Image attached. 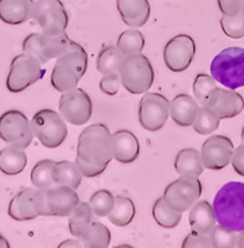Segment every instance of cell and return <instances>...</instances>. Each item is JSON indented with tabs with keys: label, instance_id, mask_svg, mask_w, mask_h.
<instances>
[{
	"label": "cell",
	"instance_id": "1",
	"mask_svg": "<svg viewBox=\"0 0 244 248\" xmlns=\"http://www.w3.org/2000/svg\"><path fill=\"white\" fill-rule=\"evenodd\" d=\"M212 209L218 225L237 233L244 231V183L225 184L214 196Z\"/></svg>",
	"mask_w": 244,
	"mask_h": 248
},
{
	"label": "cell",
	"instance_id": "2",
	"mask_svg": "<svg viewBox=\"0 0 244 248\" xmlns=\"http://www.w3.org/2000/svg\"><path fill=\"white\" fill-rule=\"evenodd\" d=\"M76 159L107 169L113 159V141L106 124H92L82 130L78 137Z\"/></svg>",
	"mask_w": 244,
	"mask_h": 248
},
{
	"label": "cell",
	"instance_id": "3",
	"mask_svg": "<svg viewBox=\"0 0 244 248\" xmlns=\"http://www.w3.org/2000/svg\"><path fill=\"white\" fill-rule=\"evenodd\" d=\"M88 66V55L79 44L71 41L67 50L57 57L51 75V85L59 92H66L78 85Z\"/></svg>",
	"mask_w": 244,
	"mask_h": 248
},
{
	"label": "cell",
	"instance_id": "4",
	"mask_svg": "<svg viewBox=\"0 0 244 248\" xmlns=\"http://www.w3.org/2000/svg\"><path fill=\"white\" fill-rule=\"evenodd\" d=\"M79 203L76 189L68 185H51L36 190V210L39 216H70Z\"/></svg>",
	"mask_w": 244,
	"mask_h": 248
},
{
	"label": "cell",
	"instance_id": "5",
	"mask_svg": "<svg viewBox=\"0 0 244 248\" xmlns=\"http://www.w3.org/2000/svg\"><path fill=\"white\" fill-rule=\"evenodd\" d=\"M211 75L222 86L237 90L244 87V48L228 47L211 62Z\"/></svg>",
	"mask_w": 244,
	"mask_h": 248
},
{
	"label": "cell",
	"instance_id": "6",
	"mask_svg": "<svg viewBox=\"0 0 244 248\" xmlns=\"http://www.w3.org/2000/svg\"><path fill=\"white\" fill-rule=\"evenodd\" d=\"M119 76L123 87L132 94H144L154 83L155 74L149 59L141 54L124 57Z\"/></svg>",
	"mask_w": 244,
	"mask_h": 248
},
{
	"label": "cell",
	"instance_id": "7",
	"mask_svg": "<svg viewBox=\"0 0 244 248\" xmlns=\"http://www.w3.org/2000/svg\"><path fill=\"white\" fill-rule=\"evenodd\" d=\"M31 129L46 148L60 147L67 138V125L61 114L52 109H42L31 119Z\"/></svg>",
	"mask_w": 244,
	"mask_h": 248
},
{
	"label": "cell",
	"instance_id": "8",
	"mask_svg": "<svg viewBox=\"0 0 244 248\" xmlns=\"http://www.w3.org/2000/svg\"><path fill=\"white\" fill-rule=\"evenodd\" d=\"M41 65L39 60L25 52L23 55H17L10 65V71L6 78V88L13 93H20L36 83L45 75V70Z\"/></svg>",
	"mask_w": 244,
	"mask_h": 248
},
{
	"label": "cell",
	"instance_id": "9",
	"mask_svg": "<svg viewBox=\"0 0 244 248\" xmlns=\"http://www.w3.org/2000/svg\"><path fill=\"white\" fill-rule=\"evenodd\" d=\"M71 44L70 37L66 32L60 35L30 34L23 43V50L25 54L34 56L41 63H46L50 60L57 59L68 48Z\"/></svg>",
	"mask_w": 244,
	"mask_h": 248
},
{
	"label": "cell",
	"instance_id": "10",
	"mask_svg": "<svg viewBox=\"0 0 244 248\" xmlns=\"http://www.w3.org/2000/svg\"><path fill=\"white\" fill-rule=\"evenodd\" d=\"M0 139L8 145L26 149L32 143L34 133L28 117L20 110H8L0 117Z\"/></svg>",
	"mask_w": 244,
	"mask_h": 248
},
{
	"label": "cell",
	"instance_id": "11",
	"mask_svg": "<svg viewBox=\"0 0 244 248\" xmlns=\"http://www.w3.org/2000/svg\"><path fill=\"white\" fill-rule=\"evenodd\" d=\"M202 194V184L196 176L183 175L165 189L163 198L172 209L179 212L190 210Z\"/></svg>",
	"mask_w": 244,
	"mask_h": 248
},
{
	"label": "cell",
	"instance_id": "12",
	"mask_svg": "<svg viewBox=\"0 0 244 248\" xmlns=\"http://www.w3.org/2000/svg\"><path fill=\"white\" fill-rule=\"evenodd\" d=\"M32 19L46 35L66 32L68 15L61 0H37L32 9Z\"/></svg>",
	"mask_w": 244,
	"mask_h": 248
},
{
	"label": "cell",
	"instance_id": "13",
	"mask_svg": "<svg viewBox=\"0 0 244 248\" xmlns=\"http://www.w3.org/2000/svg\"><path fill=\"white\" fill-rule=\"evenodd\" d=\"M60 114L72 125H83L92 117V99L82 88H72L62 93L59 102Z\"/></svg>",
	"mask_w": 244,
	"mask_h": 248
},
{
	"label": "cell",
	"instance_id": "14",
	"mask_svg": "<svg viewBox=\"0 0 244 248\" xmlns=\"http://www.w3.org/2000/svg\"><path fill=\"white\" fill-rule=\"evenodd\" d=\"M170 116V102L160 93L145 92L139 102V122L144 129L157 132Z\"/></svg>",
	"mask_w": 244,
	"mask_h": 248
},
{
	"label": "cell",
	"instance_id": "15",
	"mask_svg": "<svg viewBox=\"0 0 244 248\" xmlns=\"http://www.w3.org/2000/svg\"><path fill=\"white\" fill-rule=\"evenodd\" d=\"M196 54L195 40L186 34H180L168 40L164 48V62L172 72H183L192 63Z\"/></svg>",
	"mask_w": 244,
	"mask_h": 248
},
{
	"label": "cell",
	"instance_id": "16",
	"mask_svg": "<svg viewBox=\"0 0 244 248\" xmlns=\"http://www.w3.org/2000/svg\"><path fill=\"white\" fill-rule=\"evenodd\" d=\"M234 145L225 136H212L202 144L201 159L203 167L210 170H222L230 164Z\"/></svg>",
	"mask_w": 244,
	"mask_h": 248
},
{
	"label": "cell",
	"instance_id": "17",
	"mask_svg": "<svg viewBox=\"0 0 244 248\" xmlns=\"http://www.w3.org/2000/svg\"><path fill=\"white\" fill-rule=\"evenodd\" d=\"M205 106L221 119L234 118L244 109V99L234 90L217 87Z\"/></svg>",
	"mask_w": 244,
	"mask_h": 248
},
{
	"label": "cell",
	"instance_id": "18",
	"mask_svg": "<svg viewBox=\"0 0 244 248\" xmlns=\"http://www.w3.org/2000/svg\"><path fill=\"white\" fill-rule=\"evenodd\" d=\"M8 214L15 221L35 220L39 216L36 210V190L34 187L20 190L9 203Z\"/></svg>",
	"mask_w": 244,
	"mask_h": 248
},
{
	"label": "cell",
	"instance_id": "19",
	"mask_svg": "<svg viewBox=\"0 0 244 248\" xmlns=\"http://www.w3.org/2000/svg\"><path fill=\"white\" fill-rule=\"evenodd\" d=\"M122 20L129 28H141L148 23L152 13L149 0H117Z\"/></svg>",
	"mask_w": 244,
	"mask_h": 248
},
{
	"label": "cell",
	"instance_id": "20",
	"mask_svg": "<svg viewBox=\"0 0 244 248\" xmlns=\"http://www.w3.org/2000/svg\"><path fill=\"white\" fill-rule=\"evenodd\" d=\"M113 158L122 164L135 161L140 153V145L137 137L129 130H118L112 136Z\"/></svg>",
	"mask_w": 244,
	"mask_h": 248
},
{
	"label": "cell",
	"instance_id": "21",
	"mask_svg": "<svg viewBox=\"0 0 244 248\" xmlns=\"http://www.w3.org/2000/svg\"><path fill=\"white\" fill-rule=\"evenodd\" d=\"M34 0H0V20L9 25H20L32 17Z\"/></svg>",
	"mask_w": 244,
	"mask_h": 248
},
{
	"label": "cell",
	"instance_id": "22",
	"mask_svg": "<svg viewBox=\"0 0 244 248\" xmlns=\"http://www.w3.org/2000/svg\"><path fill=\"white\" fill-rule=\"evenodd\" d=\"M199 110V106L188 94H177L170 102V116L172 121L180 127H190L194 124L195 118Z\"/></svg>",
	"mask_w": 244,
	"mask_h": 248
},
{
	"label": "cell",
	"instance_id": "23",
	"mask_svg": "<svg viewBox=\"0 0 244 248\" xmlns=\"http://www.w3.org/2000/svg\"><path fill=\"white\" fill-rule=\"evenodd\" d=\"M191 229L199 233L210 234V232L216 226V217H214V209L208 201H197L190 209L188 214Z\"/></svg>",
	"mask_w": 244,
	"mask_h": 248
},
{
	"label": "cell",
	"instance_id": "24",
	"mask_svg": "<svg viewBox=\"0 0 244 248\" xmlns=\"http://www.w3.org/2000/svg\"><path fill=\"white\" fill-rule=\"evenodd\" d=\"M174 167L180 176L187 175V176H196V178H198L205 169L201 154L198 150L194 149V148H186V149L180 150L175 159Z\"/></svg>",
	"mask_w": 244,
	"mask_h": 248
},
{
	"label": "cell",
	"instance_id": "25",
	"mask_svg": "<svg viewBox=\"0 0 244 248\" xmlns=\"http://www.w3.org/2000/svg\"><path fill=\"white\" fill-rule=\"evenodd\" d=\"M28 164L24 149L8 145L0 150V171L5 175H17L25 169Z\"/></svg>",
	"mask_w": 244,
	"mask_h": 248
},
{
	"label": "cell",
	"instance_id": "26",
	"mask_svg": "<svg viewBox=\"0 0 244 248\" xmlns=\"http://www.w3.org/2000/svg\"><path fill=\"white\" fill-rule=\"evenodd\" d=\"M93 214L92 209L88 202H81L76 206V209L73 210L70 215V220H68V227L70 232L73 236L81 240L82 236L86 233L91 223L93 222Z\"/></svg>",
	"mask_w": 244,
	"mask_h": 248
},
{
	"label": "cell",
	"instance_id": "27",
	"mask_svg": "<svg viewBox=\"0 0 244 248\" xmlns=\"http://www.w3.org/2000/svg\"><path fill=\"white\" fill-rule=\"evenodd\" d=\"M124 61V56L117 46L107 45L101 48L98 56H97V70L102 75L107 74H119L122 63Z\"/></svg>",
	"mask_w": 244,
	"mask_h": 248
},
{
	"label": "cell",
	"instance_id": "28",
	"mask_svg": "<svg viewBox=\"0 0 244 248\" xmlns=\"http://www.w3.org/2000/svg\"><path fill=\"white\" fill-rule=\"evenodd\" d=\"M135 216V205L129 198L117 195L114 198V207L108 215L110 222L118 227L128 226Z\"/></svg>",
	"mask_w": 244,
	"mask_h": 248
},
{
	"label": "cell",
	"instance_id": "29",
	"mask_svg": "<svg viewBox=\"0 0 244 248\" xmlns=\"http://www.w3.org/2000/svg\"><path fill=\"white\" fill-rule=\"evenodd\" d=\"M82 172L76 163L63 160L55 164L54 167V183L59 185H68L73 189H77L81 185Z\"/></svg>",
	"mask_w": 244,
	"mask_h": 248
},
{
	"label": "cell",
	"instance_id": "30",
	"mask_svg": "<svg viewBox=\"0 0 244 248\" xmlns=\"http://www.w3.org/2000/svg\"><path fill=\"white\" fill-rule=\"evenodd\" d=\"M152 217L155 222L164 229H174L183 220V212L174 210L166 202L165 199L160 198L152 206Z\"/></svg>",
	"mask_w": 244,
	"mask_h": 248
},
{
	"label": "cell",
	"instance_id": "31",
	"mask_svg": "<svg viewBox=\"0 0 244 248\" xmlns=\"http://www.w3.org/2000/svg\"><path fill=\"white\" fill-rule=\"evenodd\" d=\"M110 238L112 236L107 226L98 221H93L79 241L83 243V247L107 248L110 243Z\"/></svg>",
	"mask_w": 244,
	"mask_h": 248
},
{
	"label": "cell",
	"instance_id": "32",
	"mask_svg": "<svg viewBox=\"0 0 244 248\" xmlns=\"http://www.w3.org/2000/svg\"><path fill=\"white\" fill-rule=\"evenodd\" d=\"M117 47L124 57L141 54L145 47V39L139 30L129 29L122 32L117 43Z\"/></svg>",
	"mask_w": 244,
	"mask_h": 248
},
{
	"label": "cell",
	"instance_id": "33",
	"mask_svg": "<svg viewBox=\"0 0 244 248\" xmlns=\"http://www.w3.org/2000/svg\"><path fill=\"white\" fill-rule=\"evenodd\" d=\"M55 161L50 159L40 160L35 164V167L31 170V183L34 184L35 187H48L55 185L54 183V167Z\"/></svg>",
	"mask_w": 244,
	"mask_h": 248
},
{
	"label": "cell",
	"instance_id": "34",
	"mask_svg": "<svg viewBox=\"0 0 244 248\" xmlns=\"http://www.w3.org/2000/svg\"><path fill=\"white\" fill-rule=\"evenodd\" d=\"M219 122H221V118L217 114L208 109L206 106H202V107H199V110L192 125H194L195 132L201 134V136H207V134H211V133L218 129Z\"/></svg>",
	"mask_w": 244,
	"mask_h": 248
},
{
	"label": "cell",
	"instance_id": "35",
	"mask_svg": "<svg viewBox=\"0 0 244 248\" xmlns=\"http://www.w3.org/2000/svg\"><path fill=\"white\" fill-rule=\"evenodd\" d=\"M114 198L108 190H98L91 196L90 203L93 214L97 217H107L114 207Z\"/></svg>",
	"mask_w": 244,
	"mask_h": 248
},
{
	"label": "cell",
	"instance_id": "36",
	"mask_svg": "<svg viewBox=\"0 0 244 248\" xmlns=\"http://www.w3.org/2000/svg\"><path fill=\"white\" fill-rule=\"evenodd\" d=\"M217 88L216 81L212 76L206 74H198L194 82V94L197 101L202 106L206 105L212 93Z\"/></svg>",
	"mask_w": 244,
	"mask_h": 248
},
{
	"label": "cell",
	"instance_id": "37",
	"mask_svg": "<svg viewBox=\"0 0 244 248\" xmlns=\"http://www.w3.org/2000/svg\"><path fill=\"white\" fill-rule=\"evenodd\" d=\"M210 238L212 247L214 248H234L237 246L238 234L227 227L216 225L210 232Z\"/></svg>",
	"mask_w": 244,
	"mask_h": 248
},
{
	"label": "cell",
	"instance_id": "38",
	"mask_svg": "<svg viewBox=\"0 0 244 248\" xmlns=\"http://www.w3.org/2000/svg\"><path fill=\"white\" fill-rule=\"evenodd\" d=\"M221 28L228 37L232 39H242L244 37V13L227 16L223 15L221 19Z\"/></svg>",
	"mask_w": 244,
	"mask_h": 248
},
{
	"label": "cell",
	"instance_id": "39",
	"mask_svg": "<svg viewBox=\"0 0 244 248\" xmlns=\"http://www.w3.org/2000/svg\"><path fill=\"white\" fill-rule=\"evenodd\" d=\"M183 248H212V242H211L210 234L199 233L197 231H192L186 236L183 240Z\"/></svg>",
	"mask_w": 244,
	"mask_h": 248
},
{
	"label": "cell",
	"instance_id": "40",
	"mask_svg": "<svg viewBox=\"0 0 244 248\" xmlns=\"http://www.w3.org/2000/svg\"><path fill=\"white\" fill-rule=\"evenodd\" d=\"M122 86L121 76L119 74H107L104 75L99 81V88L107 96H115L119 92Z\"/></svg>",
	"mask_w": 244,
	"mask_h": 248
},
{
	"label": "cell",
	"instance_id": "41",
	"mask_svg": "<svg viewBox=\"0 0 244 248\" xmlns=\"http://www.w3.org/2000/svg\"><path fill=\"white\" fill-rule=\"evenodd\" d=\"M242 3L243 0H217L221 13L227 16H232L242 12Z\"/></svg>",
	"mask_w": 244,
	"mask_h": 248
},
{
	"label": "cell",
	"instance_id": "42",
	"mask_svg": "<svg viewBox=\"0 0 244 248\" xmlns=\"http://www.w3.org/2000/svg\"><path fill=\"white\" fill-rule=\"evenodd\" d=\"M233 169L241 176H244V141L239 145L237 149H234L230 159Z\"/></svg>",
	"mask_w": 244,
	"mask_h": 248
},
{
	"label": "cell",
	"instance_id": "43",
	"mask_svg": "<svg viewBox=\"0 0 244 248\" xmlns=\"http://www.w3.org/2000/svg\"><path fill=\"white\" fill-rule=\"evenodd\" d=\"M60 247H83V243L77 238L75 241H66V242H62V245H60Z\"/></svg>",
	"mask_w": 244,
	"mask_h": 248
},
{
	"label": "cell",
	"instance_id": "44",
	"mask_svg": "<svg viewBox=\"0 0 244 248\" xmlns=\"http://www.w3.org/2000/svg\"><path fill=\"white\" fill-rule=\"evenodd\" d=\"M238 248H244V231L241 232V234L237 238V246Z\"/></svg>",
	"mask_w": 244,
	"mask_h": 248
},
{
	"label": "cell",
	"instance_id": "45",
	"mask_svg": "<svg viewBox=\"0 0 244 248\" xmlns=\"http://www.w3.org/2000/svg\"><path fill=\"white\" fill-rule=\"evenodd\" d=\"M9 247H10V245H9L8 241H6L1 234H0V248H9Z\"/></svg>",
	"mask_w": 244,
	"mask_h": 248
},
{
	"label": "cell",
	"instance_id": "46",
	"mask_svg": "<svg viewBox=\"0 0 244 248\" xmlns=\"http://www.w3.org/2000/svg\"><path fill=\"white\" fill-rule=\"evenodd\" d=\"M242 141H244V127L242 129Z\"/></svg>",
	"mask_w": 244,
	"mask_h": 248
},
{
	"label": "cell",
	"instance_id": "47",
	"mask_svg": "<svg viewBox=\"0 0 244 248\" xmlns=\"http://www.w3.org/2000/svg\"><path fill=\"white\" fill-rule=\"evenodd\" d=\"M242 12L244 13V0H243V3H242Z\"/></svg>",
	"mask_w": 244,
	"mask_h": 248
}]
</instances>
